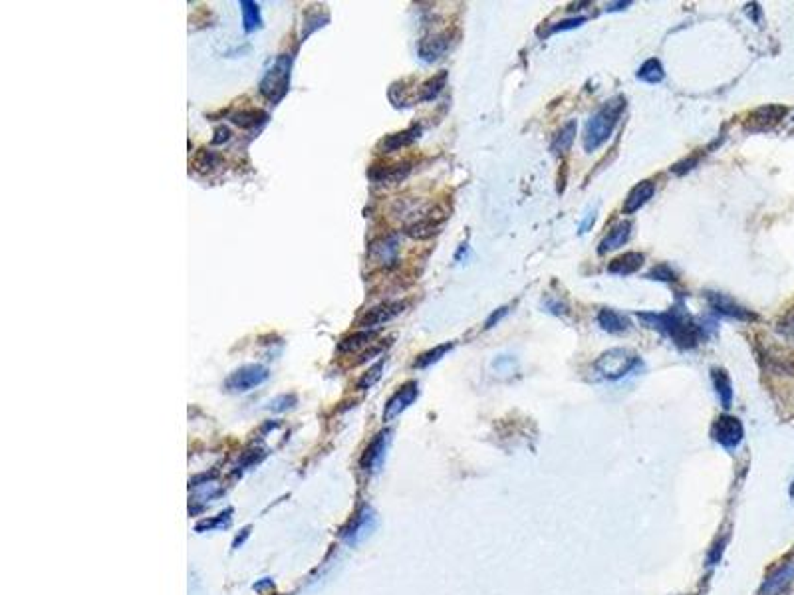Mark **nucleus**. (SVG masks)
Returning <instances> with one entry per match:
<instances>
[{"label": "nucleus", "mask_w": 794, "mask_h": 595, "mask_svg": "<svg viewBox=\"0 0 794 595\" xmlns=\"http://www.w3.org/2000/svg\"><path fill=\"white\" fill-rule=\"evenodd\" d=\"M723 548H725V540H721L717 546H715V549L711 552V556H709V566H715L717 561L721 560V554H723Z\"/></svg>", "instance_id": "c9c22d12"}, {"label": "nucleus", "mask_w": 794, "mask_h": 595, "mask_svg": "<svg viewBox=\"0 0 794 595\" xmlns=\"http://www.w3.org/2000/svg\"><path fill=\"white\" fill-rule=\"evenodd\" d=\"M389 443H391V432L389 431H382L375 435L374 441L363 451L362 468L365 472H377L382 468L384 460H386Z\"/></svg>", "instance_id": "f8f14e48"}, {"label": "nucleus", "mask_w": 794, "mask_h": 595, "mask_svg": "<svg viewBox=\"0 0 794 595\" xmlns=\"http://www.w3.org/2000/svg\"><path fill=\"white\" fill-rule=\"evenodd\" d=\"M382 374H384V360L375 363L374 367H370V369L362 375V379L358 381V389H370L372 385H375L377 379L382 377Z\"/></svg>", "instance_id": "7c9ffc66"}, {"label": "nucleus", "mask_w": 794, "mask_h": 595, "mask_svg": "<svg viewBox=\"0 0 794 595\" xmlns=\"http://www.w3.org/2000/svg\"><path fill=\"white\" fill-rule=\"evenodd\" d=\"M630 4H631L630 0H626V2H616V4H607V6H606V12L621 11V8H626V6H630Z\"/></svg>", "instance_id": "58836bf2"}, {"label": "nucleus", "mask_w": 794, "mask_h": 595, "mask_svg": "<svg viewBox=\"0 0 794 595\" xmlns=\"http://www.w3.org/2000/svg\"><path fill=\"white\" fill-rule=\"evenodd\" d=\"M576 131H578V123L574 119L566 121L560 128V131L554 135L552 143H550V151L554 153V155H566V153L570 151V147H572Z\"/></svg>", "instance_id": "5701e85b"}, {"label": "nucleus", "mask_w": 794, "mask_h": 595, "mask_svg": "<svg viewBox=\"0 0 794 595\" xmlns=\"http://www.w3.org/2000/svg\"><path fill=\"white\" fill-rule=\"evenodd\" d=\"M594 222H596V210H592V212H588V214H586V219L582 221V224H580V234L588 233V228H590V226H592Z\"/></svg>", "instance_id": "e433bc0d"}, {"label": "nucleus", "mask_w": 794, "mask_h": 595, "mask_svg": "<svg viewBox=\"0 0 794 595\" xmlns=\"http://www.w3.org/2000/svg\"><path fill=\"white\" fill-rule=\"evenodd\" d=\"M419 135H421L419 125L403 129V131H399V133H391V135H387L386 139L379 143V151L382 153L399 151V149H403V147H409L411 143H415V141L419 139Z\"/></svg>", "instance_id": "a211bd4d"}, {"label": "nucleus", "mask_w": 794, "mask_h": 595, "mask_svg": "<svg viewBox=\"0 0 794 595\" xmlns=\"http://www.w3.org/2000/svg\"><path fill=\"white\" fill-rule=\"evenodd\" d=\"M409 173H411V161H401V163L374 167L370 171V179L377 185H396L399 181H403Z\"/></svg>", "instance_id": "dca6fc26"}, {"label": "nucleus", "mask_w": 794, "mask_h": 595, "mask_svg": "<svg viewBox=\"0 0 794 595\" xmlns=\"http://www.w3.org/2000/svg\"><path fill=\"white\" fill-rule=\"evenodd\" d=\"M375 524H377V518H375L374 510L362 508L360 512L356 514V518L351 520L350 526L342 532V538L348 544H360L363 538H368L374 532Z\"/></svg>", "instance_id": "4468645a"}, {"label": "nucleus", "mask_w": 794, "mask_h": 595, "mask_svg": "<svg viewBox=\"0 0 794 595\" xmlns=\"http://www.w3.org/2000/svg\"><path fill=\"white\" fill-rule=\"evenodd\" d=\"M445 82H447V71H439L437 76H433L431 80L421 83L417 102H431V100H435L437 95L443 92Z\"/></svg>", "instance_id": "cd10ccee"}, {"label": "nucleus", "mask_w": 794, "mask_h": 595, "mask_svg": "<svg viewBox=\"0 0 794 595\" xmlns=\"http://www.w3.org/2000/svg\"><path fill=\"white\" fill-rule=\"evenodd\" d=\"M405 306H408L405 302L379 303V306H375V308L365 310V312L358 317L356 326L360 327V329H374V327L384 326V324L391 322L393 317H397V315L401 314V312L405 310Z\"/></svg>", "instance_id": "6e6552de"}, {"label": "nucleus", "mask_w": 794, "mask_h": 595, "mask_svg": "<svg viewBox=\"0 0 794 595\" xmlns=\"http://www.w3.org/2000/svg\"><path fill=\"white\" fill-rule=\"evenodd\" d=\"M229 137H231V133H229V129H227V128L217 129V137L213 139V143H221V141H229Z\"/></svg>", "instance_id": "4c0bfd02"}, {"label": "nucleus", "mask_w": 794, "mask_h": 595, "mask_svg": "<svg viewBox=\"0 0 794 595\" xmlns=\"http://www.w3.org/2000/svg\"><path fill=\"white\" fill-rule=\"evenodd\" d=\"M296 403V397L294 395H282L278 397V399H274L272 403H270V411H284V409H290Z\"/></svg>", "instance_id": "72a5a7b5"}, {"label": "nucleus", "mask_w": 794, "mask_h": 595, "mask_svg": "<svg viewBox=\"0 0 794 595\" xmlns=\"http://www.w3.org/2000/svg\"><path fill=\"white\" fill-rule=\"evenodd\" d=\"M586 22V16H574V18H566L562 22L554 24L549 30V34H556V32H564V30H574L578 26H582Z\"/></svg>", "instance_id": "473e14b6"}, {"label": "nucleus", "mask_w": 794, "mask_h": 595, "mask_svg": "<svg viewBox=\"0 0 794 595\" xmlns=\"http://www.w3.org/2000/svg\"><path fill=\"white\" fill-rule=\"evenodd\" d=\"M453 350V343L451 341H447V343H441V346H437V348H433V350L425 351V353H421L419 357L413 362V367H417V369H425V367H429V365H433V363H437L441 357H445V353H449V351Z\"/></svg>", "instance_id": "c85d7f7f"}, {"label": "nucleus", "mask_w": 794, "mask_h": 595, "mask_svg": "<svg viewBox=\"0 0 794 595\" xmlns=\"http://www.w3.org/2000/svg\"><path fill=\"white\" fill-rule=\"evenodd\" d=\"M638 80L640 82H645V83H659L664 78H666V71H664V66H661V62L657 58H650L643 62L642 66H640V70H638Z\"/></svg>", "instance_id": "a878e982"}, {"label": "nucleus", "mask_w": 794, "mask_h": 595, "mask_svg": "<svg viewBox=\"0 0 794 595\" xmlns=\"http://www.w3.org/2000/svg\"><path fill=\"white\" fill-rule=\"evenodd\" d=\"M509 314V308L506 306H502V308H499L497 312H492L491 315H489V320L485 322V329H491V327H494V324H499L504 315Z\"/></svg>", "instance_id": "f704fd0d"}, {"label": "nucleus", "mask_w": 794, "mask_h": 595, "mask_svg": "<svg viewBox=\"0 0 794 595\" xmlns=\"http://www.w3.org/2000/svg\"><path fill=\"white\" fill-rule=\"evenodd\" d=\"M290 76H292V56L282 54L270 64V68L264 71L262 80L258 83L262 97H267L270 104H281L284 95L288 94Z\"/></svg>", "instance_id": "7ed1b4c3"}, {"label": "nucleus", "mask_w": 794, "mask_h": 595, "mask_svg": "<svg viewBox=\"0 0 794 595\" xmlns=\"http://www.w3.org/2000/svg\"><path fill=\"white\" fill-rule=\"evenodd\" d=\"M598 324H600V327H602L604 331H607V334H624V331H628L631 327L630 320H628L626 315L619 314L616 310H610V308L600 310V314H598Z\"/></svg>", "instance_id": "412c9836"}, {"label": "nucleus", "mask_w": 794, "mask_h": 595, "mask_svg": "<svg viewBox=\"0 0 794 595\" xmlns=\"http://www.w3.org/2000/svg\"><path fill=\"white\" fill-rule=\"evenodd\" d=\"M707 302L711 306V310L715 314L725 315V317H731V320H739V322H753L757 320V315L753 314L751 310L743 308L741 303H736L733 298L725 296L719 292H707L705 294Z\"/></svg>", "instance_id": "9d476101"}, {"label": "nucleus", "mask_w": 794, "mask_h": 595, "mask_svg": "<svg viewBox=\"0 0 794 595\" xmlns=\"http://www.w3.org/2000/svg\"><path fill=\"white\" fill-rule=\"evenodd\" d=\"M217 161H219V157L215 155L213 151H207V149H203V151L198 153L197 157H195V161H193V169H197V171H201V173H207V171H210L215 165H217Z\"/></svg>", "instance_id": "2f4dec72"}, {"label": "nucleus", "mask_w": 794, "mask_h": 595, "mask_svg": "<svg viewBox=\"0 0 794 595\" xmlns=\"http://www.w3.org/2000/svg\"><path fill=\"white\" fill-rule=\"evenodd\" d=\"M643 260H645V257L642 252H624L607 264V272L618 274V276H630V274L642 268Z\"/></svg>", "instance_id": "aec40b11"}, {"label": "nucleus", "mask_w": 794, "mask_h": 595, "mask_svg": "<svg viewBox=\"0 0 794 595\" xmlns=\"http://www.w3.org/2000/svg\"><path fill=\"white\" fill-rule=\"evenodd\" d=\"M372 339H375V331H372V329H362V331H358V334H351L350 338L342 339L338 343V351L339 353H351V351L362 350V348H365V346L372 343Z\"/></svg>", "instance_id": "393cba45"}, {"label": "nucleus", "mask_w": 794, "mask_h": 595, "mask_svg": "<svg viewBox=\"0 0 794 595\" xmlns=\"http://www.w3.org/2000/svg\"><path fill=\"white\" fill-rule=\"evenodd\" d=\"M786 111H788V109H786L784 105H776V104L760 105V107H757L755 111L748 114L747 121H745V129H747V131H753V133H757V131H769V129H772L774 125L781 123V119L786 116Z\"/></svg>", "instance_id": "1a4fd4ad"}, {"label": "nucleus", "mask_w": 794, "mask_h": 595, "mask_svg": "<svg viewBox=\"0 0 794 595\" xmlns=\"http://www.w3.org/2000/svg\"><path fill=\"white\" fill-rule=\"evenodd\" d=\"M711 437L715 443H719L727 451H735L745 437V429L743 423L733 415H721L713 423Z\"/></svg>", "instance_id": "423d86ee"}, {"label": "nucleus", "mask_w": 794, "mask_h": 595, "mask_svg": "<svg viewBox=\"0 0 794 595\" xmlns=\"http://www.w3.org/2000/svg\"><path fill=\"white\" fill-rule=\"evenodd\" d=\"M711 379L713 385H715V393H717L719 401H721V407L729 409L733 405V383H731V377L721 367H713Z\"/></svg>", "instance_id": "4be33fe9"}, {"label": "nucleus", "mask_w": 794, "mask_h": 595, "mask_svg": "<svg viewBox=\"0 0 794 595\" xmlns=\"http://www.w3.org/2000/svg\"><path fill=\"white\" fill-rule=\"evenodd\" d=\"M654 193H655L654 181H642V183H638V185L628 193L626 200H624V212H626V214H633L635 210L642 209L643 205H645L650 198L654 197Z\"/></svg>", "instance_id": "f3484780"}, {"label": "nucleus", "mask_w": 794, "mask_h": 595, "mask_svg": "<svg viewBox=\"0 0 794 595\" xmlns=\"http://www.w3.org/2000/svg\"><path fill=\"white\" fill-rule=\"evenodd\" d=\"M640 320L647 327L661 331L664 336L671 339L679 350H693L705 338L703 327L691 317V314L683 306H675L667 312H642Z\"/></svg>", "instance_id": "f257e3e1"}, {"label": "nucleus", "mask_w": 794, "mask_h": 595, "mask_svg": "<svg viewBox=\"0 0 794 595\" xmlns=\"http://www.w3.org/2000/svg\"><path fill=\"white\" fill-rule=\"evenodd\" d=\"M645 278L657 282H675L678 280V274H675V270L671 268V266H667V264H657V266H654V268L647 272Z\"/></svg>", "instance_id": "c756f323"}, {"label": "nucleus", "mask_w": 794, "mask_h": 595, "mask_svg": "<svg viewBox=\"0 0 794 595\" xmlns=\"http://www.w3.org/2000/svg\"><path fill=\"white\" fill-rule=\"evenodd\" d=\"M241 12H243V28L245 32H255L262 28V16L257 2L253 0H243L241 2Z\"/></svg>", "instance_id": "bb28decb"}, {"label": "nucleus", "mask_w": 794, "mask_h": 595, "mask_svg": "<svg viewBox=\"0 0 794 595\" xmlns=\"http://www.w3.org/2000/svg\"><path fill=\"white\" fill-rule=\"evenodd\" d=\"M231 121L241 129H258L269 121V114L262 109H238L231 116Z\"/></svg>", "instance_id": "b1692460"}, {"label": "nucleus", "mask_w": 794, "mask_h": 595, "mask_svg": "<svg viewBox=\"0 0 794 595\" xmlns=\"http://www.w3.org/2000/svg\"><path fill=\"white\" fill-rule=\"evenodd\" d=\"M457 38H459L457 30H443V32L427 36V38H423L419 42L417 54H419V58L423 62H437V60L443 58L451 48L455 46Z\"/></svg>", "instance_id": "0eeeda50"}, {"label": "nucleus", "mask_w": 794, "mask_h": 595, "mask_svg": "<svg viewBox=\"0 0 794 595\" xmlns=\"http://www.w3.org/2000/svg\"><path fill=\"white\" fill-rule=\"evenodd\" d=\"M624 111H626V97L624 95H616V97L607 100L600 109H596L594 116L590 117L588 123H586L584 137H582L586 151L592 153L600 149L612 137V133L619 123V117Z\"/></svg>", "instance_id": "f03ea898"}, {"label": "nucleus", "mask_w": 794, "mask_h": 595, "mask_svg": "<svg viewBox=\"0 0 794 595\" xmlns=\"http://www.w3.org/2000/svg\"><path fill=\"white\" fill-rule=\"evenodd\" d=\"M630 234H631V222L630 221L618 222V224H616V226H614V228L602 238V242L598 246V254H606V252H612V250H616L619 246H624L628 242Z\"/></svg>", "instance_id": "6ab92c4d"}, {"label": "nucleus", "mask_w": 794, "mask_h": 595, "mask_svg": "<svg viewBox=\"0 0 794 595\" xmlns=\"http://www.w3.org/2000/svg\"><path fill=\"white\" fill-rule=\"evenodd\" d=\"M269 369L264 365H258V363H250L245 367H238L236 371L227 377L224 387L231 391V393H246L255 387L262 385L267 379H269Z\"/></svg>", "instance_id": "39448f33"}, {"label": "nucleus", "mask_w": 794, "mask_h": 595, "mask_svg": "<svg viewBox=\"0 0 794 595\" xmlns=\"http://www.w3.org/2000/svg\"><path fill=\"white\" fill-rule=\"evenodd\" d=\"M419 395V385L417 381H408L397 389L396 393L391 395V399L386 403L384 409V420H393L397 415H401L409 405H413V401Z\"/></svg>", "instance_id": "ddd939ff"}, {"label": "nucleus", "mask_w": 794, "mask_h": 595, "mask_svg": "<svg viewBox=\"0 0 794 595\" xmlns=\"http://www.w3.org/2000/svg\"><path fill=\"white\" fill-rule=\"evenodd\" d=\"M640 365V355L628 348H612L594 362V371L600 379L616 381Z\"/></svg>", "instance_id": "20e7f679"}, {"label": "nucleus", "mask_w": 794, "mask_h": 595, "mask_svg": "<svg viewBox=\"0 0 794 595\" xmlns=\"http://www.w3.org/2000/svg\"><path fill=\"white\" fill-rule=\"evenodd\" d=\"M397 252H399V238L397 234H386V236H379L377 240H374L370 248H368V258L384 266H396L397 264Z\"/></svg>", "instance_id": "9b49d317"}, {"label": "nucleus", "mask_w": 794, "mask_h": 595, "mask_svg": "<svg viewBox=\"0 0 794 595\" xmlns=\"http://www.w3.org/2000/svg\"><path fill=\"white\" fill-rule=\"evenodd\" d=\"M794 582V563H784L765 580L759 595H783Z\"/></svg>", "instance_id": "2eb2a0df"}]
</instances>
